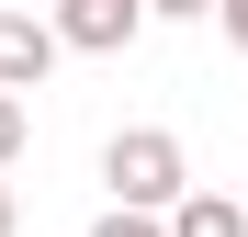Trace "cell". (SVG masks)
Returning a JSON list of instances; mask_svg holds the SVG:
<instances>
[{
	"label": "cell",
	"mask_w": 248,
	"mask_h": 237,
	"mask_svg": "<svg viewBox=\"0 0 248 237\" xmlns=\"http://www.w3.org/2000/svg\"><path fill=\"white\" fill-rule=\"evenodd\" d=\"M91 237H170V226H158V215H147V204H113V215H102V226H91Z\"/></svg>",
	"instance_id": "5b68a950"
},
{
	"label": "cell",
	"mask_w": 248,
	"mask_h": 237,
	"mask_svg": "<svg viewBox=\"0 0 248 237\" xmlns=\"http://www.w3.org/2000/svg\"><path fill=\"white\" fill-rule=\"evenodd\" d=\"M136 23H147V0H57V46H79V57H124Z\"/></svg>",
	"instance_id": "7a4b0ae2"
},
{
	"label": "cell",
	"mask_w": 248,
	"mask_h": 237,
	"mask_svg": "<svg viewBox=\"0 0 248 237\" xmlns=\"http://www.w3.org/2000/svg\"><path fill=\"white\" fill-rule=\"evenodd\" d=\"M57 23H34V12H0V91H46V68H57Z\"/></svg>",
	"instance_id": "3957f363"
},
{
	"label": "cell",
	"mask_w": 248,
	"mask_h": 237,
	"mask_svg": "<svg viewBox=\"0 0 248 237\" xmlns=\"http://www.w3.org/2000/svg\"><path fill=\"white\" fill-rule=\"evenodd\" d=\"M0 237H12V181H0Z\"/></svg>",
	"instance_id": "9c48e42d"
},
{
	"label": "cell",
	"mask_w": 248,
	"mask_h": 237,
	"mask_svg": "<svg viewBox=\"0 0 248 237\" xmlns=\"http://www.w3.org/2000/svg\"><path fill=\"white\" fill-rule=\"evenodd\" d=\"M147 12H158V23H203L215 0H147Z\"/></svg>",
	"instance_id": "52a82bcc"
},
{
	"label": "cell",
	"mask_w": 248,
	"mask_h": 237,
	"mask_svg": "<svg viewBox=\"0 0 248 237\" xmlns=\"http://www.w3.org/2000/svg\"><path fill=\"white\" fill-rule=\"evenodd\" d=\"M23 158V91H0V170Z\"/></svg>",
	"instance_id": "8992f818"
},
{
	"label": "cell",
	"mask_w": 248,
	"mask_h": 237,
	"mask_svg": "<svg viewBox=\"0 0 248 237\" xmlns=\"http://www.w3.org/2000/svg\"><path fill=\"white\" fill-rule=\"evenodd\" d=\"M215 12H226V46L248 57V0H215Z\"/></svg>",
	"instance_id": "ba28073f"
},
{
	"label": "cell",
	"mask_w": 248,
	"mask_h": 237,
	"mask_svg": "<svg viewBox=\"0 0 248 237\" xmlns=\"http://www.w3.org/2000/svg\"><path fill=\"white\" fill-rule=\"evenodd\" d=\"M158 226H170V237H248V204H226V192H192V181H181Z\"/></svg>",
	"instance_id": "277c9868"
},
{
	"label": "cell",
	"mask_w": 248,
	"mask_h": 237,
	"mask_svg": "<svg viewBox=\"0 0 248 237\" xmlns=\"http://www.w3.org/2000/svg\"><path fill=\"white\" fill-rule=\"evenodd\" d=\"M102 181H113V204L170 215V192L192 181V158H181V136H170V125H124V136L102 147Z\"/></svg>",
	"instance_id": "6da1fadb"
}]
</instances>
